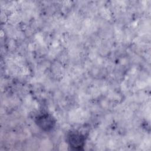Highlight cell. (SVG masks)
<instances>
[{
	"label": "cell",
	"mask_w": 151,
	"mask_h": 151,
	"mask_svg": "<svg viewBox=\"0 0 151 151\" xmlns=\"http://www.w3.org/2000/svg\"><path fill=\"white\" fill-rule=\"evenodd\" d=\"M55 120L49 113H41L35 117V123L37 126L44 132L52 130L55 126Z\"/></svg>",
	"instance_id": "6da1fadb"
},
{
	"label": "cell",
	"mask_w": 151,
	"mask_h": 151,
	"mask_svg": "<svg viewBox=\"0 0 151 151\" xmlns=\"http://www.w3.org/2000/svg\"><path fill=\"white\" fill-rule=\"evenodd\" d=\"M67 141L70 147L74 150H82L85 145L84 136L77 132H70L67 136Z\"/></svg>",
	"instance_id": "7a4b0ae2"
}]
</instances>
